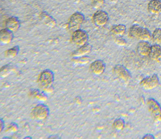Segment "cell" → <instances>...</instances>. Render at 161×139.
Returning <instances> with one entry per match:
<instances>
[{
    "mask_svg": "<svg viewBox=\"0 0 161 139\" xmlns=\"http://www.w3.org/2000/svg\"><path fill=\"white\" fill-rule=\"evenodd\" d=\"M54 81V73L50 69H45L39 75L38 78V84L39 87L47 89L50 88Z\"/></svg>",
    "mask_w": 161,
    "mask_h": 139,
    "instance_id": "6da1fadb",
    "label": "cell"
},
{
    "mask_svg": "<svg viewBox=\"0 0 161 139\" xmlns=\"http://www.w3.org/2000/svg\"><path fill=\"white\" fill-rule=\"evenodd\" d=\"M50 115V109L43 103L37 105L32 110L31 116L36 121H44Z\"/></svg>",
    "mask_w": 161,
    "mask_h": 139,
    "instance_id": "7a4b0ae2",
    "label": "cell"
},
{
    "mask_svg": "<svg viewBox=\"0 0 161 139\" xmlns=\"http://www.w3.org/2000/svg\"><path fill=\"white\" fill-rule=\"evenodd\" d=\"M85 21V16L82 13L76 12L70 16L69 20L68 28L70 31H74L80 29V27L83 24Z\"/></svg>",
    "mask_w": 161,
    "mask_h": 139,
    "instance_id": "3957f363",
    "label": "cell"
},
{
    "mask_svg": "<svg viewBox=\"0 0 161 139\" xmlns=\"http://www.w3.org/2000/svg\"><path fill=\"white\" fill-rule=\"evenodd\" d=\"M88 39H89V36L87 32L83 30L78 29L74 31V32H72V43L75 45L79 47L87 44Z\"/></svg>",
    "mask_w": 161,
    "mask_h": 139,
    "instance_id": "277c9868",
    "label": "cell"
},
{
    "mask_svg": "<svg viewBox=\"0 0 161 139\" xmlns=\"http://www.w3.org/2000/svg\"><path fill=\"white\" fill-rule=\"evenodd\" d=\"M147 103L152 117L155 121H161V106L160 104L153 98L148 99Z\"/></svg>",
    "mask_w": 161,
    "mask_h": 139,
    "instance_id": "5b68a950",
    "label": "cell"
},
{
    "mask_svg": "<svg viewBox=\"0 0 161 139\" xmlns=\"http://www.w3.org/2000/svg\"><path fill=\"white\" fill-rule=\"evenodd\" d=\"M109 16L108 13L103 10H97L93 16V21L94 24L99 27L105 26L108 23Z\"/></svg>",
    "mask_w": 161,
    "mask_h": 139,
    "instance_id": "8992f818",
    "label": "cell"
},
{
    "mask_svg": "<svg viewBox=\"0 0 161 139\" xmlns=\"http://www.w3.org/2000/svg\"><path fill=\"white\" fill-rule=\"evenodd\" d=\"M159 83V79L157 75L154 74L152 76H148L143 79L140 85L142 88L146 90H150L155 88Z\"/></svg>",
    "mask_w": 161,
    "mask_h": 139,
    "instance_id": "52a82bcc",
    "label": "cell"
},
{
    "mask_svg": "<svg viewBox=\"0 0 161 139\" xmlns=\"http://www.w3.org/2000/svg\"><path fill=\"white\" fill-rule=\"evenodd\" d=\"M90 69L93 74L101 75L103 74L105 71L106 64L102 60H96L90 64Z\"/></svg>",
    "mask_w": 161,
    "mask_h": 139,
    "instance_id": "ba28073f",
    "label": "cell"
},
{
    "mask_svg": "<svg viewBox=\"0 0 161 139\" xmlns=\"http://www.w3.org/2000/svg\"><path fill=\"white\" fill-rule=\"evenodd\" d=\"M114 73L119 78L125 81H128L131 78V75L128 70L121 65H117L114 68Z\"/></svg>",
    "mask_w": 161,
    "mask_h": 139,
    "instance_id": "9c48e42d",
    "label": "cell"
},
{
    "mask_svg": "<svg viewBox=\"0 0 161 139\" xmlns=\"http://www.w3.org/2000/svg\"><path fill=\"white\" fill-rule=\"evenodd\" d=\"M6 28L12 31V32H16L18 31L21 27V22L19 19L15 16H12L8 18L5 21Z\"/></svg>",
    "mask_w": 161,
    "mask_h": 139,
    "instance_id": "30bf717a",
    "label": "cell"
},
{
    "mask_svg": "<svg viewBox=\"0 0 161 139\" xmlns=\"http://www.w3.org/2000/svg\"><path fill=\"white\" fill-rule=\"evenodd\" d=\"M14 39V32L7 28L0 30V44H8Z\"/></svg>",
    "mask_w": 161,
    "mask_h": 139,
    "instance_id": "8fae6325",
    "label": "cell"
},
{
    "mask_svg": "<svg viewBox=\"0 0 161 139\" xmlns=\"http://www.w3.org/2000/svg\"><path fill=\"white\" fill-rule=\"evenodd\" d=\"M151 46H152L147 41L141 40L137 46V51L141 56H149Z\"/></svg>",
    "mask_w": 161,
    "mask_h": 139,
    "instance_id": "7c38bea8",
    "label": "cell"
},
{
    "mask_svg": "<svg viewBox=\"0 0 161 139\" xmlns=\"http://www.w3.org/2000/svg\"><path fill=\"white\" fill-rule=\"evenodd\" d=\"M92 49V46L90 44H86L83 46L79 47L76 50H75L73 53L74 58H79L86 56V54H89Z\"/></svg>",
    "mask_w": 161,
    "mask_h": 139,
    "instance_id": "4fadbf2b",
    "label": "cell"
},
{
    "mask_svg": "<svg viewBox=\"0 0 161 139\" xmlns=\"http://www.w3.org/2000/svg\"><path fill=\"white\" fill-rule=\"evenodd\" d=\"M40 19L43 23L44 24L50 28L55 27L57 24V22L54 18H53L50 14L45 11H43L41 12L39 15Z\"/></svg>",
    "mask_w": 161,
    "mask_h": 139,
    "instance_id": "5bb4252c",
    "label": "cell"
},
{
    "mask_svg": "<svg viewBox=\"0 0 161 139\" xmlns=\"http://www.w3.org/2000/svg\"><path fill=\"white\" fill-rule=\"evenodd\" d=\"M147 10L152 14H159L161 13L160 0H152L147 5Z\"/></svg>",
    "mask_w": 161,
    "mask_h": 139,
    "instance_id": "9a60e30c",
    "label": "cell"
},
{
    "mask_svg": "<svg viewBox=\"0 0 161 139\" xmlns=\"http://www.w3.org/2000/svg\"><path fill=\"white\" fill-rule=\"evenodd\" d=\"M149 57L154 61H158L161 59V47L158 44H156L151 46Z\"/></svg>",
    "mask_w": 161,
    "mask_h": 139,
    "instance_id": "2e32d148",
    "label": "cell"
},
{
    "mask_svg": "<svg viewBox=\"0 0 161 139\" xmlns=\"http://www.w3.org/2000/svg\"><path fill=\"white\" fill-rule=\"evenodd\" d=\"M143 28L141 27L137 24L133 25L129 30V36L131 38L140 39V37Z\"/></svg>",
    "mask_w": 161,
    "mask_h": 139,
    "instance_id": "e0dca14e",
    "label": "cell"
},
{
    "mask_svg": "<svg viewBox=\"0 0 161 139\" xmlns=\"http://www.w3.org/2000/svg\"><path fill=\"white\" fill-rule=\"evenodd\" d=\"M126 28L124 24H118L114 26L111 30V33L114 35H116L118 37L123 36L126 32Z\"/></svg>",
    "mask_w": 161,
    "mask_h": 139,
    "instance_id": "ac0fdd59",
    "label": "cell"
},
{
    "mask_svg": "<svg viewBox=\"0 0 161 139\" xmlns=\"http://www.w3.org/2000/svg\"><path fill=\"white\" fill-rule=\"evenodd\" d=\"M20 48L18 46H16L5 51V56L8 59H14L19 54Z\"/></svg>",
    "mask_w": 161,
    "mask_h": 139,
    "instance_id": "d6986e66",
    "label": "cell"
},
{
    "mask_svg": "<svg viewBox=\"0 0 161 139\" xmlns=\"http://www.w3.org/2000/svg\"><path fill=\"white\" fill-rule=\"evenodd\" d=\"M30 94L32 97L34 98L38 99L42 101H45L47 100L48 96L47 95L43 92H40L39 90L37 89H33L30 92Z\"/></svg>",
    "mask_w": 161,
    "mask_h": 139,
    "instance_id": "ffe728a7",
    "label": "cell"
},
{
    "mask_svg": "<svg viewBox=\"0 0 161 139\" xmlns=\"http://www.w3.org/2000/svg\"><path fill=\"white\" fill-rule=\"evenodd\" d=\"M152 40L157 44H161V28L155 29L152 34Z\"/></svg>",
    "mask_w": 161,
    "mask_h": 139,
    "instance_id": "44dd1931",
    "label": "cell"
},
{
    "mask_svg": "<svg viewBox=\"0 0 161 139\" xmlns=\"http://www.w3.org/2000/svg\"><path fill=\"white\" fill-rule=\"evenodd\" d=\"M125 127V121L122 119H116L113 124V128L118 131L122 130Z\"/></svg>",
    "mask_w": 161,
    "mask_h": 139,
    "instance_id": "7402d4cb",
    "label": "cell"
},
{
    "mask_svg": "<svg viewBox=\"0 0 161 139\" xmlns=\"http://www.w3.org/2000/svg\"><path fill=\"white\" fill-rule=\"evenodd\" d=\"M19 129L18 125L16 122H11L7 128V131L9 133H14Z\"/></svg>",
    "mask_w": 161,
    "mask_h": 139,
    "instance_id": "603a6c76",
    "label": "cell"
},
{
    "mask_svg": "<svg viewBox=\"0 0 161 139\" xmlns=\"http://www.w3.org/2000/svg\"><path fill=\"white\" fill-rule=\"evenodd\" d=\"M105 3V0H92V7L94 8H99Z\"/></svg>",
    "mask_w": 161,
    "mask_h": 139,
    "instance_id": "cb8c5ba5",
    "label": "cell"
},
{
    "mask_svg": "<svg viewBox=\"0 0 161 139\" xmlns=\"http://www.w3.org/2000/svg\"><path fill=\"white\" fill-rule=\"evenodd\" d=\"M116 43L120 45V46H123L125 44H126V40L123 39L122 38H118L116 39Z\"/></svg>",
    "mask_w": 161,
    "mask_h": 139,
    "instance_id": "d4e9b609",
    "label": "cell"
},
{
    "mask_svg": "<svg viewBox=\"0 0 161 139\" xmlns=\"http://www.w3.org/2000/svg\"><path fill=\"white\" fill-rule=\"evenodd\" d=\"M5 127V121H3V119L0 118V133H1Z\"/></svg>",
    "mask_w": 161,
    "mask_h": 139,
    "instance_id": "484cf974",
    "label": "cell"
},
{
    "mask_svg": "<svg viewBox=\"0 0 161 139\" xmlns=\"http://www.w3.org/2000/svg\"><path fill=\"white\" fill-rule=\"evenodd\" d=\"M142 138L143 139H146V138H152V139H154L155 138V136L153 135H152V134H146V135H145L143 137H142Z\"/></svg>",
    "mask_w": 161,
    "mask_h": 139,
    "instance_id": "4316f807",
    "label": "cell"
},
{
    "mask_svg": "<svg viewBox=\"0 0 161 139\" xmlns=\"http://www.w3.org/2000/svg\"><path fill=\"white\" fill-rule=\"evenodd\" d=\"M32 138V136H26V137H25L24 138Z\"/></svg>",
    "mask_w": 161,
    "mask_h": 139,
    "instance_id": "83f0119b",
    "label": "cell"
}]
</instances>
